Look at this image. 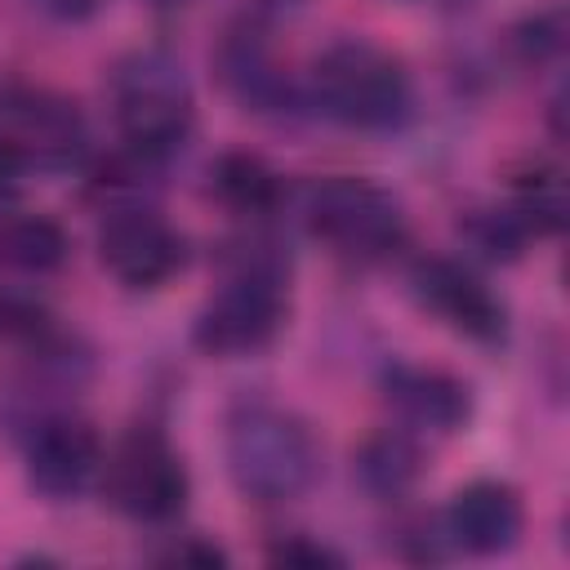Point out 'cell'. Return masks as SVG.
I'll list each match as a JSON object with an SVG mask.
<instances>
[{
  "mask_svg": "<svg viewBox=\"0 0 570 570\" xmlns=\"http://www.w3.org/2000/svg\"><path fill=\"white\" fill-rule=\"evenodd\" d=\"M227 472L254 503H289L321 476V445L312 428L276 405H240L227 419Z\"/></svg>",
  "mask_w": 570,
  "mask_h": 570,
  "instance_id": "1",
  "label": "cell"
},
{
  "mask_svg": "<svg viewBox=\"0 0 570 570\" xmlns=\"http://www.w3.org/2000/svg\"><path fill=\"white\" fill-rule=\"evenodd\" d=\"M111 102L120 138L138 160H160L191 134L196 98L183 62L165 49L129 53L111 76Z\"/></svg>",
  "mask_w": 570,
  "mask_h": 570,
  "instance_id": "2",
  "label": "cell"
},
{
  "mask_svg": "<svg viewBox=\"0 0 570 570\" xmlns=\"http://www.w3.org/2000/svg\"><path fill=\"white\" fill-rule=\"evenodd\" d=\"M316 107L352 129H392L410 111V76L401 58L374 40H334L312 62Z\"/></svg>",
  "mask_w": 570,
  "mask_h": 570,
  "instance_id": "3",
  "label": "cell"
},
{
  "mask_svg": "<svg viewBox=\"0 0 570 570\" xmlns=\"http://www.w3.org/2000/svg\"><path fill=\"white\" fill-rule=\"evenodd\" d=\"M285 321V272L267 254H240L227 281L196 316V347L209 356H249L276 338Z\"/></svg>",
  "mask_w": 570,
  "mask_h": 570,
  "instance_id": "4",
  "label": "cell"
},
{
  "mask_svg": "<svg viewBox=\"0 0 570 570\" xmlns=\"http://www.w3.org/2000/svg\"><path fill=\"white\" fill-rule=\"evenodd\" d=\"M307 227L338 258H352V263H379L405 240L401 200L387 187L356 178V174H334L312 187Z\"/></svg>",
  "mask_w": 570,
  "mask_h": 570,
  "instance_id": "5",
  "label": "cell"
},
{
  "mask_svg": "<svg viewBox=\"0 0 570 570\" xmlns=\"http://www.w3.org/2000/svg\"><path fill=\"white\" fill-rule=\"evenodd\" d=\"M107 503L134 521H174L187 503V468L156 428H134L102 463Z\"/></svg>",
  "mask_w": 570,
  "mask_h": 570,
  "instance_id": "6",
  "label": "cell"
},
{
  "mask_svg": "<svg viewBox=\"0 0 570 570\" xmlns=\"http://www.w3.org/2000/svg\"><path fill=\"white\" fill-rule=\"evenodd\" d=\"M98 258L102 267L129 285V289H160L174 281L187 263V240L151 209L125 205L116 209L98 232Z\"/></svg>",
  "mask_w": 570,
  "mask_h": 570,
  "instance_id": "7",
  "label": "cell"
},
{
  "mask_svg": "<svg viewBox=\"0 0 570 570\" xmlns=\"http://www.w3.org/2000/svg\"><path fill=\"white\" fill-rule=\"evenodd\" d=\"M0 129L18 142L27 165H71L85 147V120L71 98L53 89H4L0 94Z\"/></svg>",
  "mask_w": 570,
  "mask_h": 570,
  "instance_id": "8",
  "label": "cell"
},
{
  "mask_svg": "<svg viewBox=\"0 0 570 570\" xmlns=\"http://www.w3.org/2000/svg\"><path fill=\"white\" fill-rule=\"evenodd\" d=\"M410 289H414V298L432 316H441L450 330H459L468 338L490 343V338L503 334V307H499V298L490 294V285L481 276H472L454 258H441V254L419 258L410 267Z\"/></svg>",
  "mask_w": 570,
  "mask_h": 570,
  "instance_id": "9",
  "label": "cell"
},
{
  "mask_svg": "<svg viewBox=\"0 0 570 570\" xmlns=\"http://www.w3.org/2000/svg\"><path fill=\"white\" fill-rule=\"evenodd\" d=\"M383 396L410 436H454L472 414L468 383L432 365H392Z\"/></svg>",
  "mask_w": 570,
  "mask_h": 570,
  "instance_id": "10",
  "label": "cell"
},
{
  "mask_svg": "<svg viewBox=\"0 0 570 570\" xmlns=\"http://www.w3.org/2000/svg\"><path fill=\"white\" fill-rule=\"evenodd\" d=\"M102 468V441L85 419L53 414L40 419L27 441V476L49 499H71Z\"/></svg>",
  "mask_w": 570,
  "mask_h": 570,
  "instance_id": "11",
  "label": "cell"
},
{
  "mask_svg": "<svg viewBox=\"0 0 570 570\" xmlns=\"http://www.w3.org/2000/svg\"><path fill=\"white\" fill-rule=\"evenodd\" d=\"M445 539L472 557H499L508 552L525 530L521 494L503 481H472L463 485L445 508Z\"/></svg>",
  "mask_w": 570,
  "mask_h": 570,
  "instance_id": "12",
  "label": "cell"
},
{
  "mask_svg": "<svg viewBox=\"0 0 570 570\" xmlns=\"http://www.w3.org/2000/svg\"><path fill=\"white\" fill-rule=\"evenodd\" d=\"M71 240L49 214H9L0 218V263L22 276H49L67 263Z\"/></svg>",
  "mask_w": 570,
  "mask_h": 570,
  "instance_id": "13",
  "label": "cell"
},
{
  "mask_svg": "<svg viewBox=\"0 0 570 570\" xmlns=\"http://www.w3.org/2000/svg\"><path fill=\"white\" fill-rule=\"evenodd\" d=\"M423 472V459H419V445L410 432L401 428H387V432H374L361 441L356 450V476L370 494L379 499H401Z\"/></svg>",
  "mask_w": 570,
  "mask_h": 570,
  "instance_id": "14",
  "label": "cell"
},
{
  "mask_svg": "<svg viewBox=\"0 0 570 570\" xmlns=\"http://www.w3.org/2000/svg\"><path fill=\"white\" fill-rule=\"evenodd\" d=\"M214 191L236 214H272L281 205V178L254 151H223L214 160Z\"/></svg>",
  "mask_w": 570,
  "mask_h": 570,
  "instance_id": "15",
  "label": "cell"
},
{
  "mask_svg": "<svg viewBox=\"0 0 570 570\" xmlns=\"http://www.w3.org/2000/svg\"><path fill=\"white\" fill-rule=\"evenodd\" d=\"M223 80L254 107H276L285 98V76L276 71L267 45L254 31H236L223 45Z\"/></svg>",
  "mask_w": 570,
  "mask_h": 570,
  "instance_id": "16",
  "label": "cell"
},
{
  "mask_svg": "<svg viewBox=\"0 0 570 570\" xmlns=\"http://www.w3.org/2000/svg\"><path fill=\"white\" fill-rule=\"evenodd\" d=\"M530 236H557L561 223H566V191H561V178L552 169H530L521 174L517 183V196L508 205Z\"/></svg>",
  "mask_w": 570,
  "mask_h": 570,
  "instance_id": "17",
  "label": "cell"
},
{
  "mask_svg": "<svg viewBox=\"0 0 570 570\" xmlns=\"http://www.w3.org/2000/svg\"><path fill=\"white\" fill-rule=\"evenodd\" d=\"M463 236L472 240V249L476 254H485V258H517L521 254V245L530 240V232H525V223L512 214V209H476L468 223H463Z\"/></svg>",
  "mask_w": 570,
  "mask_h": 570,
  "instance_id": "18",
  "label": "cell"
},
{
  "mask_svg": "<svg viewBox=\"0 0 570 570\" xmlns=\"http://www.w3.org/2000/svg\"><path fill=\"white\" fill-rule=\"evenodd\" d=\"M267 561H276V566H303V570L343 566V557H338L334 548H325V543H316V539H307V534H289V539L272 543V548H267Z\"/></svg>",
  "mask_w": 570,
  "mask_h": 570,
  "instance_id": "19",
  "label": "cell"
},
{
  "mask_svg": "<svg viewBox=\"0 0 570 570\" xmlns=\"http://www.w3.org/2000/svg\"><path fill=\"white\" fill-rule=\"evenodd\" d=\"M517 45L525 58H543V53H557L561 49V13H543V18H530L521 22L517 31Z\"/></svg>",
  "mask_w": 570,
  "mask_h": 570,
  "instance_id": "20",
  "label": "cell"
},
{
  "mask_svg": "<svg viewBox=\"0 0 570 570\" xmlns=\"http://www.w3.org/2000/svg\"><path fill=\"white\" fill-rule=\"evenodd\" d=\"M165 561H178V566H227V552L218 543H205V539H183L165 552Z\"/></svg>",
  "mask_w": 570,
  "mask_h": 570,
  "instance_id": "21",
  "label": "cell"
},
{
  "mask_svg": "<svg viewBox=\"0 0 570 570\" xmlns=\"http://www.w3.org/2000/svg\"><path fill=\"white\" fill-rule=\"evenodd\" d=\"M22 174H27V156H22V151H18V142L0 129V200L18 191Z\"/></svg>",
  "mask_w": 570,
  "mask_h": 570,
  "instance_id": "22",
  "label": "cell"
},
{
  "mask_svg": "<svg viewBox=\"0 0 570 570\" xmlns=\"http://www.w3.org/2000/svg\"><path fill=\"white\" fill-rule=\"evenodd\" d=\"M27 4L36 13L53 18V22H80V18H89L98 9V0H27Z\"/></svg>",
  "mask_w": 570,
  "mask_h": 570,
  "instance_id": "23",
  "label": "cell"
},
{
  "mask_svg": "<svg viewBox=\"0 0 570 570\" xmlns=\"http://www.w3.org/2000/svg\"><path fill=\"white\" fill-rule=\"evenodd\" d=\"M31 330H36V312L0 294V338H9V334H31Z\"/></svg>",
  "mask_w": 570,
  "mask_h": 570,
  "instance_id": "24",
  "label": "cell"
},
{
  "mask_svg": "<svg viewBox=\"0 0 570 570\" xmlns=\"http://www.w3.org/2000/svg\"><path fill=\"white\" fill-rule=\"evenodd\" d=\"M160 4H178V0H160Z\"/></svg>",
  "mask_w": 570,
  "mask_h": 570,
  "instance_id": "25",
  "label": "cell"
}]
</instances>
